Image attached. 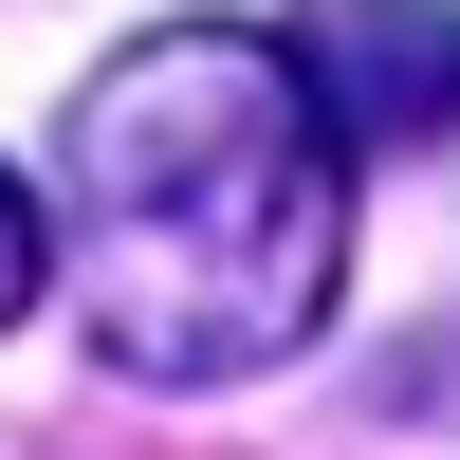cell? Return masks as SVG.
<instances>
[{"label":"cell","instance_id":"cell-1","mask_svg":"<svg viewBox=\"0 0 460 460\" xmlns=\"http://www.w3.org/2000/svg\"><path fill=\"white\" fill-rule=\"evenodd\" d=\"M56 277L129 387H258L332 332L350 129L258 19H166L56 111Z\"/></svg>","mask_w":460,"mask_h":460},{"label":"cell","instance_id":"cell-2","mask_svg":"<svg viewBox=\"0 0 460 460\" xmlns=\"http://www.w3.org/2000/svg\"><path fill=\"white\" fill-rule=\"evenodd\" d=\"M295 56H314L350 147H442L460 129V0H332V19H295Z\"/></svg>","mask_w":460,"mask_h":460},{"label":"cell","instance_id":"cell-3","mask_svg":"<svg viewBox=\"0 0 460 460\" xmlns=\"http://www.w3.org/2000/svg\"><path fill=\"white\" fill-rule=\"evenodd\" d=\"M37 277H56V184H19V166H0V332L37 314Z\"/></svg>","mask_w":460,"mask_h":460}]
</instances>
